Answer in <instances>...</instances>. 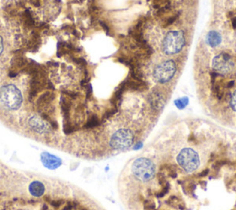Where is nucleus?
<instances>
[{
    "label": "nucleus",
    "instance_id": "obj_1",
    "mask_svg": "<svg viewBox=\"0 0 236 210\" xmlns=\"http://www.w3.org/2000/svg\"><path fill=\"white\" fill-rule=\"evenodd\" d=\"M23 102L21 91L13 84H7L0 88V105L9 111H16Z\"/></svg>",
    "mask_w": 236,
    "mask_h": 210
},
{
    "label": "nucleus",
    "instance_id": "obj_2",
    "mask_svg": "<svg viewBox=\"0 0 236 210\" xmlns=\"http://www.w3.org/2000/svg\"><path fill=\"white\" fill-rule=\"evenodd\" d=\"M185 43V38L183 31H171L166 33L161 43V50L167 55L178 54Z\"/></svg>",
    "mask_w": 236,
    "mask_h": 210
},
{
    "label": "nucleus",
    "instance_id": "obj_3",
    "mask_svg": "<svg viewBox=\"0 0 236 210\" xmlns=\"http://www.w3.org/2000/svg\"><path fill=\"white\" fill-rule=\"evenodd\" d=\"M132 172L139 180L146 182L154 177L156 168L151 160L141 158L135 160L132 166Z\"/></svg>",
    "mask_w": 236,
    "mask_h": 210
},
{
    "label": "nucleus",
    "instance_id": "obj_4",
    "mask_svg": "<svg viewBox=\"0 0 236 210\" xmlns=\"http://www.w3.org/2000/svg\"><path fill=\"white\" fill-rule=\"evenodd\" d=\"M176 72V65L172 60H167L157 65L153 70V78L156 82L163 84L169 82Z\"/></svg>",
    "mask_w": 236,
    "mask_h": 210
},
{
    "label": "nucleus",
    "instance_id": "obj_5",
    "mask_svg": "<svg viewBox=\"0 0 236 210\" xmlns=\"http://www.w3.org/2000/svg\"><path fill=\"white\" fill-rule=\"evenodd\" d=\"M134 134L129 129H119L113 135L110 140V146L115 150L127 149L134 142Z\"/></svg>",
    "mask_w": 236,
    "mask_h": 210
},
{
    "label": "nucleus",
    "instance_id": "obj_6",
    "mask_svg": "<svg viewBox=\"0 0 236 210\" xmlns=\"http://www.w3.org/2000/svg\"><path fill=\"white\" fill-rule=\"evenodd\" d=\"M177 162L186 172H192L199 166L200 160L196 151L191 149H184L177 156Z\"/></svg>",
    "mask_w": 236,
    "mask_h": 210
},
{
    "label": "nucleus",
    "instance_id": "obj_7",
    "mask_svg": "<svg viewBox=\"0 0 236 210\" xmlns=\"http://www.w3.org/2000/svg\"><path fill=\"white\" fill-rule=\"evenodd\" d=\"M235 67L232 57L227 53H220L217 55L212 60V67L217 74L225 75L232 73Z\"/></svg>",
    "mask_w": 236,
    "mask_h": 210
},
{
    "label": "nucleus",
    "instance_id": "obj_8",
    "mask_svg": "<svg viewBox=\"0 0 236 210\" xmlns=\"http://www.w3.org/2000/svg\"><path fill=\"white\" fill-rule=\"evenodd\" d=\"M28 123L30 128L38 134H45L50 130L48 123L38 115H31L28 120Z\"/></svg>",
    "mask_w": 236,
    "mask_h": 210
},
{
    "label": "nucleus",
    "instance_id": "obj_9",
    "mask_svg": "<svg viewBox=\"0 0 236 210\" xmlns=\"http://www.w3.org/2000/svg\"><path fill=\"white\" fill-rule=\"evenodd\" d=\"M41 160H42V163L43 165L47 168V169H50V170H55V169H57L58 167L61 166L62 164V161L59 158H57L56 156L55 155H52L48 152H43L42 153L41 155Z\"/></svg>",
    "mask_w": 236,
    "mask_h": 210
},
{
    "label": "nucleus",
    "instance_id": "obj_10",
    "mask_svg": "<svg viewBox=\"0 0 236 210\" xmlns=\"http://www.w3.org/2000/svg\"><path fill=\"white\" fill-rule=\"evenodd\" d=\"M148 102L151 103V106L155 110V111H159L161 108L163 107L164 105V99L163 96L161 95L160 92L159 91H152L150 96H148Z\"/></svg>",
    "mask_w": 236,
    "mask_h": 210
},
{
    "label": "nucleus",
    "instance_id": "obj_11",
    "mask_svg": "<svg viewBox=\"0 0 236 210\" xmlns=\"http://www.w3.org/2000/svg\"><path fill=\"white\" fill-rule=\"evenodd\" d=\"M44 191H45L44 185L39 181H33L29 186V192L31 193V195L36 197L42 196L44 194Z\"/></svg>",
    "mask_w": 236,
    "mask_h": 210
},
{
    "label": "nucleus",
    "instance_id": "obj_12",
    "mask_svg": "<svg viewBox=\"0 0 236 210\" xmlns=\"http://www.w3.org/2000/svg\"><path fill=\"white\" fill-rule=\"evenodd\" d=\"M221 35L216 31H210L206 36V42L211 47H216L221 43Z\"/></svg>",
    "mask_w": 236,
    "mask_h": 210
},
{
    "label": "nucleus",
    "instance_id": "obj_13",
    "mask_svg": "<svg viewBox=\"0 0 236 210\" xmlns=\"http://www.w3.org/2000/svg\"><path fill=\"white\" fill-rule=\"evenodd\" d=\"M165 170V172H167V173H165L167 176L171 177V178H176L177 176V170L176 168L173 166V165H163L160 168V170Z\"/></svg>",
    "mask_w": 236,
    "mask_h": 210
},
{
    "label": "nucleus",
    "instance_id": "obj_14",
    "mask_svg": "<svg viewBox=\"0 0 236 210\" xmlns=\"http://www.w3.org/2000/svg\"><path fill=\"white\" fill-rule=\"evenodd\" d=\"M167 204L170 205V206H175V207H177V208H179V209H184V203L181 202V200L178 198L177 196H175V195L171 196L170 198L167 200Z\"/></svg>",
    "mask_w": 236,
    "mask_h": 210
},
{
    "label": "nucleus",
    "instance_id": "obj_15",
    "mask_svg": "<svg viewBox=\"0 0 236 210\" xmlns=\"http://www.w3.org/2000/svg\"><path fill=\"white\" fill-rule=\"evenodd\" d=\"M157 178H158V182L161 185V186H163L164 184H166L168 182L167 181V175L164 173L163 171H160L159 173L157 174Z\"/></svg>",
    "mask_w": 236,
    "mask_h": 210
},
{
    "label": "nucleus",
    "instance_id": "obj_16",
    "mask_svg": "<svg viewBox=\"0 0 236 210\" xmlns=\"http://www.w3.org/2000/svg\"><path fill=\"white\" fill-rule=\"evenodd\" d=\"M161 187H163V189H161V191L156 194V196L158 197V198H160V197H163L164 195H166V194L169 192V190H170V187H171V186H170V183H169V182H167L166 184H164L163 186H161Z\"/></svg>",
    "mask_w": 236,
    "mask_h": 210
},
{
    "label": "nucleus",
    "instance_id": "obj_17",
    "mask_svg": "<svg viewBox=\"0 0 236 210\" xmlns=\"http://www.w3.org/2000/svg\"><path fill=\"white\" fill-rule=\"evenodd\" d=\"M99 119L97 116H92L90 118V120L88 121V123H87V127L89 128H92V127H95L99 125Z\"/></svg>",
    "mask_w": 236,
    "mask_h": 210
},
{
    "label": "nucleus",
    "instance_id": "obj_18",
    "mask_svg": "<svg viewBox=\"0 0 236 210\" xmlns=\"http://www.w3.org/2000/svg\"><path fill=\"white\" fill-rule=\"evenodd\" d=\"M143 205L145 210H156V205L151 200H145Z\"/></svg>",
    "mask_w": 236,
    "mask_h": 210
},
{
    "label": "nucleus",
    "instance_id": "obj_19",
    "mask_svg": "<svg viewBox=\"0 0 236 210\" xmlns=\"http://www.w3.org/2000/svg\"><path fill=\"white\" fill-rule=\"evenodd\" d=\"M227 163H228L227 160H225V159H220V160H218V161H216V163L213 165V169H214V170L220 169V168H221L222 166H225Z\"/></svg>",
    "mask_w": 236,
    "mask_h": 210
},
{
    "label": "nucleus",
    "instance_id": "obj_20",
    "mask_svg": "<svg viewBox=\"0 0 236 210\" xmlns=\"http://www.w3.org/2000/svg\"><path fill=\"white\" fill-rule=\"evenodd\" d=\"M230 104L232 110H234L236 112V90L232 94L231 96V100H230Z\"/></svg>",
    "mask_w": 236,
    "mask_h": 210
},
{
    "label": "nucleus",
    "instance_id": "obj_21",
    "mask_svg": "<svg viewBox=\"0 0 236 210\" xmlns=\"http://www.w3.org/2000/svg\"><path fill=\"white\" fill-rule=\"evenodd\" d=\"M210 172L209 169H205L204 170H202L199 174H197V177H199V178H202V177H206L208 175V173Z\"/></svg>",
    "mask_w": 236,
    "mask_h": 210
},
{
    "label": "nucleus",
    "instance_id": "obj_22",
    "mask_svg": "<svg viewBox=\"0 0 236 210\" xmlns=\"http://www.w3.org/2000/svg\"><path fill=\"white\" fill-rule=\"evenodd\" d=\"M4 52V42H3V38L0 35V55H1Z\"/></svg>",
    "mask_w": 236,
    "mask_h": 210
},
{
    "label": "nucleus",
    "instance_id": "obj_23",
    "mask_svg": "<svg viewBox=\"0 0 236 210\" xmlns=\"http://www.w3.org/2000/svg\"><path fill=\"white\" fill-rule=\"evenodd\" d=\"M183 102H184V100H178V101L175 102V104L177 105V107H178L179 109H183V108L186 105V104L183 103Z\"/></svg>",
    "mask_w": 236,
    "mask_h": 210
}]
</instances>
